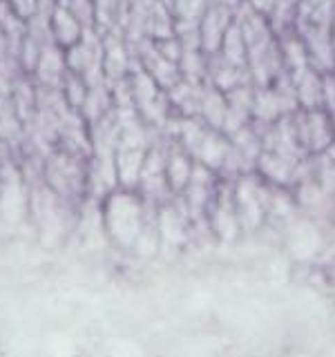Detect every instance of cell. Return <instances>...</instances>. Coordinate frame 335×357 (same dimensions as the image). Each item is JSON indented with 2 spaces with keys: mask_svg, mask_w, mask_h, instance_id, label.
Returning <instances> with one entry per match:
<instances>
[{
  "mask_svg": "<svg viewBox=\"0 0 335 357\" xmlns=\"http://www.w3.org/2000/svg\"><path fill=\"white\" fill-rule=\"evenodd\" d=\"M47 31L54 36L56 47L70 50L76 43L83 40V20L72 9L56 3L47 20Z\"/></svg>",
  "mask_w": 335,
  "mask_h": 357,
  "instance_id": "cell-2",
  "label": "cell"
},
{
  "mask_svg": "<svg viewBox=\"0 0 335 357\" xmlns=\"http://www.w3.org/2000/svg\"><path fill=\"white\" fill-rule=\"evenodd\" d=\"M100 349H103L110 357H145L141 346L128 337H112L110 342L100 346Z\"/></svg>",
  "mask_w": 335,
  "mask_h": 357,
  "instance_id": "cell-3",
  "label": "cell"
},
{
  "mask_svg": "<svg viewBox=\"0 0 335 357\" xmlns=\"http://www.w3.org/2000/svg\"><path fill=\"white\" fill-rule=\"evenodd\" d=\"M87 357H110L103 349H98V351H94V353H89Z\"/></svg>",
  "mask_w": 335,
  "mask_h": 357,
  "instance_id": "cell-4",
  "label": "cell"
},
{
  "mask_svg": "<svg viewBox=\"0 0 335 357\" xmlns=\"http://www.w3.org/2000/svg\"><path fill=\"white\" fill-rule=\"evenodd\" d=\"M288 357H306V355H288Z\"/></svg>",
  "mask_w": 335,
  "mask_h": 357,
  "instance_id": "cell-5",
  "label": "cell"
},
{
  "mask_svg": "<svg viewBox=\"0 0 335 357\" xmlns=\"http://www.w3.org/2000/svg\"><path fill=\"white\" fill-rule=\"evenodd\" d=\"M100 223L112 243L123 250H134V245L145 232L141 197L128 188L107 192L100 204Z\"/></svg>",
  "mask_w": 335,
  "mask_h": 357,
  "instance_id": "cell-1",
  "label": "cell"
}]
</instances>
